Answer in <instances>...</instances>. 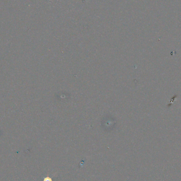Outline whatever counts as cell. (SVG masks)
<instances>
[{"mask_svg":"<svg viewBox=\"0 0 181 181\" xmlns=\"http://www.w3.org/2000/svg\"><path fill=\"white\" fill-rule=\"evenodd\" d=\"M43 181H53V180L52 178L50 177L49 176V174H48L47 176L44 178Z\"/></svg>","mask_w":181,"mask_h":181,"instance_id":"1","label":"cell"}]
</instances>
